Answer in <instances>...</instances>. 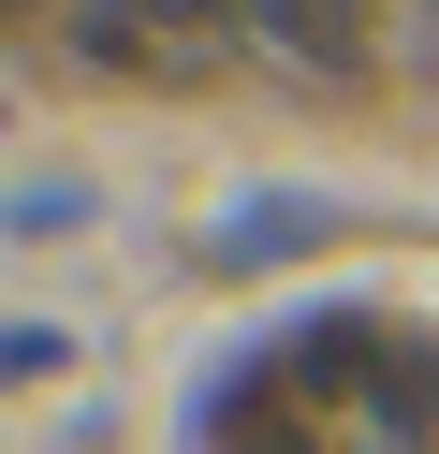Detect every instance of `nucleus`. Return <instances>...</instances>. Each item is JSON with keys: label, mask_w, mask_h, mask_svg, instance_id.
Returning <instances> with one entry per match:
<instances>
[{"label": "nucleus", "mask_w": 439, "mask_h": 454, "mask_svg": "<svg viewBox=\"0 0 439 454\" xmlns=\"http://www.w3.org/2000/svg\"><path fill=\"white\" fill-rule=\"evenodd\" d=\"M234 44V0H74V59L117 89H205Z\"/></svg>", "instance_id": "f257e3e1"}, {"label": "nucleus", "mask_w": 439, "mask_h": 454, "mask_svg": "<svg viewBox=\"0 0 439 454\" xmlns=\"http://www.w3.org/2000/svg\"><path fill=\"white\" fill-rule=\"evenodd\" d=\"M322 235H337V206H322V191H249V206L205 220V264L249 278V264H293V249H322Z\"/></svg>", "instance_id": "f03ea898"}, {"label": "nucleus", "mask_w": 439, "mask_h": 454, "mask_svg": "<svg viewBox=\"0 0 439 454\" xmlns=\"http://www.w3.org/2000/svg\"><path fill=\"white\" fill-rule=\"evenodd\" d=\"M249 15H263V44L308 59V74H366L380 59V0H249Z\"/></svg>", "instance_id": "7ed1b4c3"}, {"label": "nucleus", "mask_w": 439, "mask_h": 454, "mask_svg": "<svg viewBox=\"0 0 439 454\" xmlns=\"http://www.w3.org/2000/svg\"><path fill=\"white\" fill-rule=\"evenodd\" d=\"M0 220H15V235H74V220H88V176H29Z\"/></svg>", "instance_id": "20e7f679"}]
</instances>
